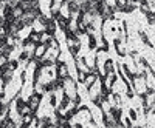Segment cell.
<instances>
[{"instance_id": "6da1fadb", "label": "cell", "mask_w": 155, "mask_h": 128, "mask_svg": "<svg viewBox=\"0 0 155 128\" xmlns=\"http://www.w3.org/2000/svg\"><path fill=\"white\" fill-rule=\"evenodd\" d=\"M37 104H39V96H37V94H34V96L30 99V104H28L30 110H31V111H34V110L37 108Z\"/></svg>"}, {"instance_id": "277c9868", "label": "cell", "mask_w": 155, "mask_h": 128, "mask_svg": "<svg viewBox=\"0 0 155 128\" xmlns=\"http://www.w3.org/2000/svg\"><path fill=\"white\" fill-rule=\"evenodd\" d=\"M59 74H61V77H62L64 74H67V68L64 67V65H59Z\"/></svg>"}, {"instance_id": "3957f363", "label": "cell", "mask_w": 155, "mask_h": 128, "mask_svg": "<svg viewBox=\"0 0 155 128\" xmlns=\"http://www.w3.org/2000/svg\"><path fill=\"white\" fill-rule=\"evenodd\" d=\"M138 34H140V37H141V40H143V42H144V43H146V45H149V46H150V45H152V43H150V42H149V37H147V36H146V33H144V31H140V33H138Z\"/></svg>"}, {"instance_id": "7a4b0ae2", "label": "cell", "mask_w": 155, "mask_h": 128, "mask_svg": "<svg viewBox=\"0 0 155 128\" xmlns=\"http://www.w3.org/2000/svg\"><path fill=\"white\" fill-rule=\"evenodd\" d=\"M112 117L116 120V122H118L120 120V117H121V111H120V108H112Z\"/></svg>"}, {"instance_id": "5b68a950", "label": "cell", "mask_w": 155, "mask_h": 128, "mask_svg": "<svg viewBox=\"0 0 155 128\" xmlns=\"http://www.w3.org/2000/svg\"><path fill=\"white\" fill-rule=\"evenodd\" d=\"M78 8H79V5H78L76 2H71V3H70V9H71V11H76Z\"/></svg>"}]
</instances>
